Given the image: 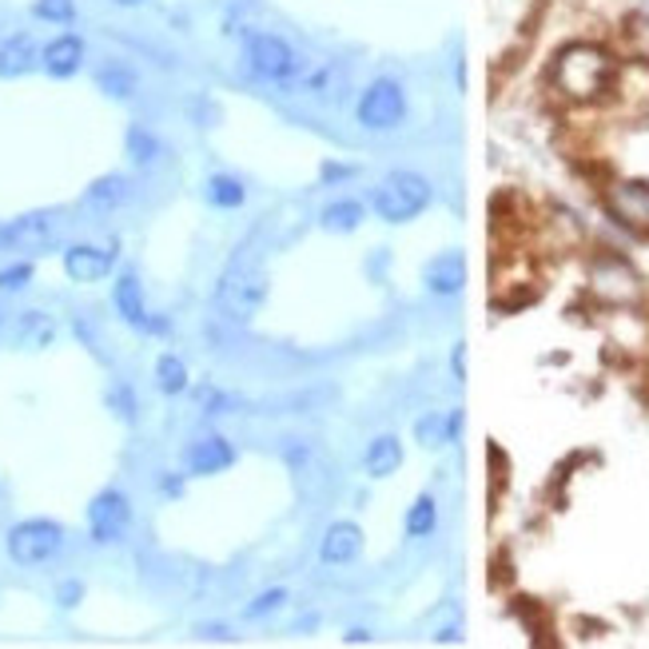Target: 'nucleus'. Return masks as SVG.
Segmentation results:
<instances>
[{
    "label": "nucleus",
    "instance_id": "obj_34",
    "mask_svg": "<svg viewBox=\"0 0 649 649\" xmlns=\"http://www.w3.org/2000/svg\"><path fill=\"white\" fill-rule=\"evenodd\" d=\"M164 490H168V494H180L184 482H180V479H164Z\"/></svg>",
    "mask_w": 649,
    "mask_h": 649
},
{
    "label": "nucleus",
    "instance_id": "obj_33",
    "mask_svg": "<svg viewBox=\"0 0 649 649\" xmlns=\"http://www.w3.org/2000/svg\"><path fill=\"white\" fill-rule=\"evenodd\" d=\"M454 379H467V347H462V343H459V347H454Z\"/></svg>",
    "mask_w": 649,
    "mask_h": 649
},
{
    "label": "nucleus",
    "instance_id": "obj_18",
    "mask_svg": "<svg viewBox=\"0 0 649 649\" xmlns=\"http://www.w3.org/2000/svg\"><path fill=\"white\" fill-rule=\"evenodd\" d=\"M370 479H390L395 470L402 467V442L395 435H383L367 447V459H363Z\"/></svg>",
    "mask_w": 649,
    "mask_h": 649
},
{
    "label": "nucleus",
    "instance_id": "obj_2",
    "mask_svg": "<svg viewBox=\"0 0 649 649\" xmlns=\"http://www.w3.org/2000/svg\"><path fill=\"white\" fill-rule=\"evenodd\" d=\"M554 81L569 101H598L614 81V61L594 44H574L554 64Z\"/></svg>",
    "mask_w": 649,
    "mask_h": 649
},
{
    "label": "nucleus",
    "instance_id": "obj_22",
    "mask_svg": "<svg viewBox=\"0 0 649 649\" xmlns=\"http://www.w3.org/2000/svg\"><path fill=\"white\" fill-rule=\"evenodd\" d=\"M36 64V44L29 36H12L0 44V76H24Z\"/></svg>",
    "mask_w": 649,
    "mask_h": 649
},
{
    "label": "nucleus",
    "instance_id": "obj_5",
    "mask_svg": "<svg viewBox=\"0 0 649 649\" xmlns=\"http://www.w3.org/2000/svg\"><path fill=\"white\" fill-rule=\"evenodd\" d=\"M363 128L370 132H390L407 121V92L395 81H375L359 96V108H355Z\"/></svg>",
    "mask_w": 649,
    "mask_h": 649
},
{
    "label": "nucleus",
    "instance_id": "obj_36",
    "mask_svg": "<svg viewBox=\"0 0 649 649\" xmlns=\"http://www.w3.org/2000/svg\"><path fill=\"white\" fill-rule=\"evenodd\" d=\"M116 4H124V9H136V4H144V0H116Z\"/></svg>",
    "mask_w": 649,
    "mask_h": 649
},
{
    "label": "nucleus",
    "instance_id": "obj_25",
    "mask_svg": "<svg viewBox=\"0 0 649 649\" xmlns=\"http://www.w3.org/2000/svg\"><path fill=\"white\" fill-rule=\"evenodd\" d=\"M208 200H211V208H240V203L248 200V188H243L235 176H211Z\"/></svg>",
    "mask_w": 649,
    "mask_h": 649
},
{
    "label": "nucleus",
    "instance_id": "obj_27",
    "mask_svg": "<svg viewBox=\"0 0 649 649\" xmlns=\"http://www.w3.org/2000/svg\"><path fill=\"white\" fill-rule=\"evenodd\" d=\"M128 156L136 164H151L156 156H160V144H156V136L144 128H132L128 132Z\"/></svg>",
    "mask_w": 649,
    "mask_h": 649
},
{
    "label": "nucleus",
    "instance_id": "obj_6",
    "mask_svg": "<svg viewBox=\"0 0 649 649\" xmlns=\"http://www.w3.org/2000/svg\"><path fill=\"white\" fill-rule=\"evenodd\" d=\"M248 64L255 76H263V81H291L295 72H300V56H295V49H291L283 36H275V32H255L248 41Z\"/></svg>",
    "mask_w": 649,
    "mask_h": 649
},
{
    "label": "nucleus",
    "instance_id": "obj_13",
    "mask_svg": "<svg viewBox=\"0 0 649 649\" xmlns=\"http://www.w3.org/2000/svg\"><path fill=\"white\" fill-rule=\"evenodd\" d=\"M359 554H363V530L347 519L331 522L327 534H323V542H320V558L327 562V566H350Z\"/></svg>",
    "mask_w": 649,
    "mask_h": 649
},
{
    "label": "nucleus",
    "instance_id": "obj_12",
    "mask_svg": "<svg viewBox=\"0 0 649 649\" xmlns=\"http://www.w3.org/2000/svg\"><path fill=\"white\" fill-rule=\"evenodd\" d=\"M116 263V248H92V243H76V248L64 251V271L69 280L76 283H96L104 280Z\"/></svg>",
    "mask_w": 649,
    "mask_h": 649
},
{
    "label": "nucleus",
    "instance_id": "obj_24",
    "mask_svg": "<svg viewBox=\"0 0 649 649\" xmlns=\"http://www.w3.org/2000/svg\"><path fill=\"white\" fill-rule=\"evenodd\" d=\"M363 223V203L359 200H335L323 208V228L327 231H355Z\"/></svg>",
    "mask_w": 649,
    "mask_h": 649
},
{
    "label": "nucleus",
    "instance_id": "obj_9",
    "mask_svg": "<svg viewBox=\"0 0 649 649\" xmlns=\"http://www.w3.org/2000/svg\"><path fill=\"white\" fill-rule=\"evenodd\" d=\"M61 231V220L52 211H32V216H21V220H9L0 228V248L4 251H36L44 243L56 240Z\"/></svg>",
    "mask_w": 649,
    "mask_h": 649
},
{
    "label": "nucleus",
    "instance_id": "obj_29",
    "mask_svg": "<svg viewBox=\"0 0 649 649\" xmlns=\"http://www.w3.org/2000/svg\"><path fill=\"white\" fill-rule=\"evenodd\" d=\"M283 601H287V589H263V594L251 601V606H243V618L260 621V618H268V614H275Z\"/></svg>",
    "mask_w": 649,
    "mask_h": 649
},
{
    "label": "nucleus",
    "instance_id": "obj_20",
    "mask_svg": "<svg viewBox=\"0 0 649 649\" xmlns=\"http://www.w3.org/2000/svg\"><path fill=\"white\" fill-rule=\"evenodd\" d=\"M454 435H459V415H442V410H435V415H422V419L415 422V439H419L427 450L447 447V442H454Z\"/></svg>",
    "mask_w": 649,
    "mask_h": 649
},
{
    "label": "nucleus",
    "instance_id": "obj_14",
    "mask_svg": "<svg viewBox=\"0 0 649 649\" xmlns=\"http://www.w3.org/2000/svg\"><path fill=\"white\" fill-rule=\"evenodd\" d=\"M427 287L435 295H459L467 287V255L462 251H442L427 263Z\"/></svg>",
    "mask_w": 649,
    "mask_h": 649
},
{
    "label": "nucleus",
    "instance_id": "obj_4",
    "mask_svg": "<svg viewBox=\"0 0 649 649\" xmlns=\"http://www.w3.org/2000/svg\"><path fill=\"white\" fill-rule=\"evenodd\" d=\"M64 526L52 519H24L9 530V558L17 566H44L61 554Z\"/></svg>",
    "mask_w": 649,
    "mask_h": 649
},
{
    "label": "nucleus",
    "instance_id": "obj_8",
    "mask_svg": "<svg viewBox=\"0 0 649 649\" xmlns=\"http://www.w3.org/2000/svg\"><path fill=\"white\" fill-rule=\"evenodd\" d=\"M589 283H594V291L606 303H638L641 295L638 271L629 268L626 260H618V255H606V260L594 263L589 268Z\"/></svg>",
    "mask_w": 649,
    "mask_h": 649
},
{
    "label": "nucleus",
    "instance_id": "obj_7",
    "mask_svg": "<svg viewBox=\"0 0 649 649\" xmlns=\"http://www.w3.org/2000/svg\"><path fill=\"white\" fill-rule=\"evenodd\" d=\"M132 526V502L124 490H101L88 506V534L92 542H121Z\"/></svg>",
    "mask_w": 649,
    "mask_h": 649
},
{
    "label": "nucleus",
    "instance_id": "obj_17",
    "mask_svg": "<svg viewBox=\"0 0 649 649\" xmlns=\"http://www.w3.org/2000/svg\"><path fill=\"white\" fill-rule=\"evenodd\" d=\"M44 72L49 76H56V81H64V76H76V69H81L84 61V44L81 36H56V41L44 49Z\"/></svg>",
    "mask_w": 649,
    "mask_h": 649
},
{
    "label": "nucleus",
    "instance_id": "obj_32",
    "mask_svg": "<svg viewBox=\"0 0 649 649\" xmlns=\"http://www.w3.org/2000/svg\"><path fill=\"white\" fill-rule=\"evenodd\" d=\"M81 594H84L81 582H64V586H61V606H76V601H81Z\"/></svg>",
    "mask_w": 649,
    "mask_h": 649
},
{
    "label": "nucleus",
    "instance_id": "obj_26",
    "mask_svg": "<svg viewBox=\"0 0 649 649\" xmlns=\"http://www.w3.org/2000/svg\"><path fill=\"white\" fill-rule=\"evenodd\" d=\"M156 387H160L164 395H184V390H188V367H184V359L164 355V359L156 363Z\"/></svg>",
    "mask_w": 649,
    "mask_h": 649
},
{
    "label": "nucleus",
    "instance_id": "obj_10",
    "mask_svg": "<svg viewBox=\"0 0 649 649\" xmlns=\"http://www.w3.org/2000/svg\"><path fill=\"white\" fill-rule=\"evenodd\" d=\"M606 208L609 216L618 223H626V228L634 231H649V184H614V188L606 191Z\"/></svg>",
    "mask_w": 649,
    "mask_h": 649
},
{
    "label": "nucleus",
    "instance_id": "obj_3",
    "mask_svg": "<svg viewBox=\"0 0 649 649\" xmlns=\"http://www.w3.org/2000/svg\"><path fill=\"white\" fill-rule=\"evenodd\" d=\"M430 208V184L419 171H390L370 191V211L383 223H410Z\"/></svg>",
    "mask_w": 649,
    "mask_h": 649
},
{
    "label": "nucleus",
    "instance_id": "obj_35",
    "mask_svg": "<svg viewBox=\"0 0 649 649\" xmlns=\"http://www.w3.org/2000/svg\"><path fill=\"white\" fill-rule=\"evenodd\" d=\"M347 641H355V646H359V641H370V634H367V629H350Z\"/></svg>",
    "mask_w": 649,
    "mask_h": 649
},
{
    "label": "nucleus",
    "instance_id": "obj_19",
    "mask_svg": "<svg viewBox=\"0 0 649 649\" xmlns=\"http://www.w3.org/2000/svg\"><path fill=\"white\" fill-rule=\"evenodd\" d=\"M128 196H132V180L112 171V176H101V180L84 191V203L96 211H112V208H121V203H128Z\"/></svg>",
    "mask_w": 649,
    "mask_h": 649
},
{
    "label": "nucleus",
    "instance_id": "obj_16",
    "mask_svg": "<svg viewBox=\"0 0 649 649\" xmlns=\"http://www.w3.org/2000/svg\"><path fill=\"white\" fill-rule=\"evenodd\" d=\"M347 69H339V64H320V69H311L307 76H303V92H311L315 101H327V104H343L347 101Z\"/></svg>",
    "mask_w": 649,
    "mask_h": 649
},
{
    "label": "nucleus",
    "instance_id": "obj_11",
    "mask_svg": "<svg viewBox=\"0 0 649 649\" xmlns=\"http://www.w3.org/2000/svg\"><path fill=\"white\" fill-rule=\"evenodd\" d=\"M231 462H235V450H231V442L220 439V435L196 439L188 450H184V467H188L191 474H200V479H208V474H223Z\"/></svg>",
    "mask_w": 649,
    "mask_h": 649
},
{
    "label": "nucleus",
    "instance_id": "obj_15",
    "mask_svg": "<svg viewBox=\"0 0 649 649\" xmlns=\"http://www.w3.org/2000/svg\"><path fill=\"white\" fill-rule=\"evenodd\" d=\"M112 307H116V315H121L128 327H164V323L151 320L148 307H144V291L136 275H121V280H116V287H112Z\"/></svg>",
    "mask_w": 649,
    "mask_h": 649
},
{
    "label": "nucleus",
    "instance_id": "obj_30",
    "mask_svg": "<svg viewBox=\"0 0 649 649\" xmlns=\"http://www.w3.org/2000/svg\"><path fill=\"white\" fill-rule=\"evenodd\" d=\"M36 17L41 21H52V24H69L72 17H76V4L72 0H36Z\"/></svg>",
    "mask_w": 649,
    "mask_h": 649
},
{
    "label": "nucleus",
    "instance_id": "obj_21",
    "mask_svg": "<svg viewBox=\"0 0 649 649\" xmlns=\"http://www.w3.org/2000/svg\"><path fill=\"white\" fill-rule=\"evenodd\" d=\"M402 530H407V538H430V534L439 530V502L430 499V494H419V499L407 506Z\"/></svg>",
    "mask_w": 649,
    "mask_h": 649
},
{
    "label": "nucleus",
    "instance_id": "obj_28",
    "mask_svg": "<svg viewBox=\"0 0 649 649\" xmlns=\"http://www.w3.org/2000/svg\"><path fill=\"white\" fill-rule=\"evenodd\" d=\"M101 88L108 92V96H121V101H128L132 92H136V76H132L128 69H104L101 72Z\"/></svg>",
    "mask_w": 649,
    "mask_h": 649
},
{
    "label": "nucleus",
    "instance_id": "obj_23",
    "mask_svg": "<svg viewBox=\"0 0 649 649\" xmlns=\"http://www.w3.org/2000/svg\"><path fill=\"white\" fill-rule=\"evenodd\" d=\"M17 339L24 343V347H49L52 339H56V323L44 315V311H24L21 320H17Z\"/></svg>",
    "mask_w": 649,
    "mask_h": 649
},
{
    "label": "nucleus",
    "instance_id": "obj_31",
    "mask_svg": "<svg viewBox=\"0 0 649 649\" xmlns=\"http://www.w3.org/2000/svg\"><path fill=\"white\" fill-rule=\"evenodd\" d=\"M32 280V263H12V268L0 271V291H21Z\"/></svg>",
    "mask_w": 649,
    "mask_h": 649
},
{
    "label": "nucleus",
    "instance_id": "obj_1",
    "mask_svg": "<svg viewBox=\"0 0 649 649\" xmlns=\"http://www.w3.org/2000/svg\"><path fill=\"white\" fill-rule=\"evenodd\" d=\"M263 303H268V268L251 251H240L216 283V307L231 323H248L260 315Z\"/></svg>",
    "mask_w": 649,
    "mask_h": 649
}]
</instances>
